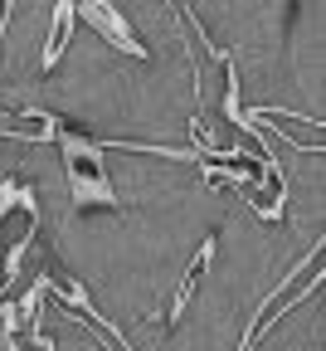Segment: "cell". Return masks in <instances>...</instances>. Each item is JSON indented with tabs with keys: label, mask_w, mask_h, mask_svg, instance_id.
I'll list each match as a JSON object with an SVG mask.
<instances>
[{
	"label": "cell",
	"mask_w": 326,
	"mask_h": 351,
	"mask_svg": "<svg viewBox=\"0 0 326 351\" xmlns=\"http://www.w3.org/2000/svg\"><path fill=\"white\" fill-rule=\"evenodd\" d=\"M34 234H39V195L25 176H5L0 181V307L20 288V269Z\"/></svg>",
	"instance_id": "1"
},
{
	"label": "cell",
	"mask_w": 326,
	"mask_h": 351,
	"mask_svg": "<svg viewBox=\"0 0 326 351\" xmlns=\"http://www.w3.org/2000/svg\"><path fill=\"white\" fill-rule=\"evenodd\" d=\"M59 152H64V186H68V210L83 215L92 205L103 210H122V195L112 186V171L103 161V152L92 147V137H78V132H59Z\"/></svg>",
	"instance_id": "2"
},
{
	"label": "cell",
	"mask_w": 326,
	"mask_h": 351,
	"mask_svg": "<svg viewBox=\"0 0 326 351\" xmlns=\"http://www.w3.org/2000/svg\"><path fill=\"white\" fill-rule=\"evenodd\" d=\"M321 254H326V244L316 239V244L292 263V269L283 274V283L268 288V293L258 298V313H253V322H249V332L239 337V346H234V351H253V346L268 337V327H273V322H283L297 302H307V298H316V293H321Z\"/></svg>",
	"instance_id": "3"
},
{
	"label": "cell",
	"mask_w": 326,
	"mask_h": 351,
	"mask_svg": "<svg viewBox=\"0 0 326 351\" xmlns=\"http://www.w3.org/2000/svg\"><path fill=\"white\" fill-rule=\"evenodd\" d=\"M44 298H49V283H44V274H39L20 298H10L5 307H0V322L10 327L15 351H54V337L44 332Z\"/></svg>",
	"instance_id": "4"
},
{
	"label": "cell",
	"mask_w": 326,
	"mask_h": 351,
	"mask_svg": "<svg viewBox=\"0 0 326 351\" xmlns=\"http://www.w3.org/2000/svg\"><path fill=\"white\" fill-rule=\"evenodd\" d=\"M78 20H88L92 29L103 34V44H112L117 54H127V59H136V64H147V59H151L147 39L131 29V20L112 5V0H83V5H78Z\"/></svg>",
	"instance_id": "5"
},
{
	"label": "cell",
	"mask_w": 326,
	"mask_h": 351,
	"mask_svg": "<svg viewBox=\"0 0 326 351\" xmlns=\"http://www.w3.org/2000/svg\"><path fill=\"white\" fill-rule=\"evenodd\" d=\"M214 249H219V239H214V234H205V239H200V249L190 254V263H185V274H180L175 293H171V307L161 313V327H175V322L185 317V307H190V298L200 293V283H205V274H210V263H214Z\"/></svg>",
	"instance_id": "6"
},
{
	"label": "cell",
	"mask_w": 326,
	"mask_h": 351,
	"mask_svg": "<svg viewBox=\"0 0 326 351\" xmlns=\"http://www.w3.org/2000/svg\"><path fill=\"white\" fill-rule=\"evenodd\" d=\"M73 25H78V0H59V5L49 10V39H44V59L39 69L44 73H54L64 49H68V39H73Z\"/></svg>",
	"instance_id": "7"
},
{
	"label": "cell",
	"mask_w": 326,
	"mask_h": 351,
	"mask_svg": "<svg viewBox=\"0 0 326 351\" xmlns=\"http://www.w3.org/2000/svg\"><path fill=\"white\" fill-rule=\"evenodd\" d=\"M10 15H15V5L5 0V5H0V44H5V34H10Z\"/></svg>",
	"instance_id": "8"
}]
</instances>
